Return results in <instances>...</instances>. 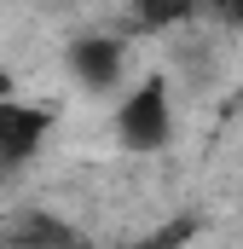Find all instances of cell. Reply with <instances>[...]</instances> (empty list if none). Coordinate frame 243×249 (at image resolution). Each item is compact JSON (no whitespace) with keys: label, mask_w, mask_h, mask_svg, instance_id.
<instances>
[{"label":"cell","mask_w":243,"mask_h":249,"mask_svg":"<svg viewBox=\"0 0 243 249\" xmlns=\"http://www.w3.org/2000/svg\"><path fill=\"white\" fill-rule=\"evenodd\" d=\"M174 133V116H168V87L162 75H145L116 110V139L127 151H162Z\"/></svg>","instance_id":"1"},{"label":"cell","mask_w":243,"mask_h":249,"mask_svg":"<svg viewBox=\"0 0 243 249\" xmlns=\"http://www.w3.org/2000/svg\"><path fill=\"white\" fill-rule=\"evenodd\" d=\"M47 122H52V116H47L41 105H17V99H6V105H0V174L23 168V162L41 151Z\"/></svg>","instance_id":"2"},{"label":"cell","mask_w":243,"mask_h":249,"mask_svg":"<svg viewBox=\"0 0 243 249\" xmlns=\"http://www.w3.org/2000/svg\"><path fill=\"white\" fill-rule=\"evenodd\" d=\"M122 64H127V47L110 41V35H81V41L69 47V70H75V81H87L93 93L116 87V81H122Z\"/></svg>","instance_id":"3"},{"label":"cell","mask_w":243,"mask_h":249,"mask_svg":"<svg viewBox=\"0 0 243 249\" xmlns=\"http://www.w3.org/2000/svg\"><path fill=\"white\" fill-rule=\"evenodd\" d=\"M185 232H191V220H174L168 232H156V238H145V244H127V249H174Z\"/></svg>","instance_id":"4"},{"label":"cell","mask_w":243,"mask_h":249,"mask_svg":"<svg viewBox=\"0 0 243 249\" xmlns=\"http://www.w3.org/2000/svg\"><path fill=\"white\" fill-rule=\"evenodd\" d=\"M12 99V75H6V64H0V105Z\"/></svg>","instance_id":"5"}]
</instances>
